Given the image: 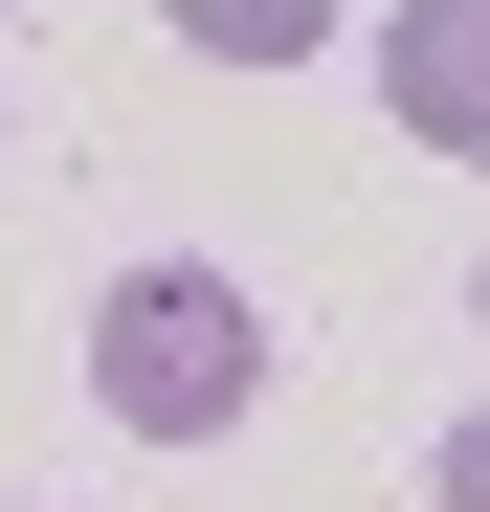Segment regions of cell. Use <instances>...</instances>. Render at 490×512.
<instances>
[{"label": "cell", "mask_w": 490, "mask_h": 512, "mask_svg": "<svg viewBox=\"0 0 490 512\" xmlns=\"http://www.w3.org/2000/svg\"><path fill=\"white\" fill-rule=\"evenodd\" d=\"M90 401L134 423V446H223V423L268 401L245 268H112V290H90Z\"/></svg>", "instance_id": "cell-1"}, {"label": "cell", "mask_w": 490, "mask_h": 512, "mask_svg": "<svg viewBox=\"0 0 490 512\" xmlns=\"http://www.w3.org/2000/svg\"><path fill=\"white\" fill-rule=\"evenodd\" d=\"M379 112L424 156H490V0H401L379 23Z\"/></svg>", "instance_id": "cell-2"}, {"label": "cell", "mask_w": 490, "mask_h": 512, "mask_svg": "<svg viewBox=\"0 0 490 512\" xmlns=\"http://www.w3.org/2000/svg\"><path fill=\"white\" fill-rule=\"evenodd\" d=\"M201 67H290V45H335V0H156Z\"/></svg>", "instance_id": "cell-3"}, {"label": "cell", "mask_w": 490, "mask_h": 512, "mask_svg": "<svg viewBox=\"0 0 490 512\" xmlns=\"http://www.w3.org/2000/svg\"><path fill=\"white\" fill-rule=\"evenodd\" d=\"M446 512H490V401H468V423H446Z\"/></svg>", "instance_id": "cell-4"}, {"label": "cell", "mask_w": 490, "mask_h": 512, "mask_svg": "<svg viewBox=\"0 0 490 512\" xmlns=\"http://www.w3.org/2000/svg\"><path fill=\"white\" fill-rule=\"evenodd\" d=\"M468 312H490V268H468Z\"/></svg>", "instance_id": "cell-5"}]
</instances>
